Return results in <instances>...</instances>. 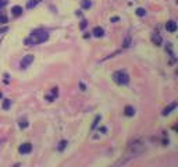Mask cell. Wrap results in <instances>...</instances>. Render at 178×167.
Wrapping results in <instances>:
<instances>
[{
  "label": "cell",
  "instance_id": "6da1fadb",
  "mask_svg": "<svg viewBox=\"0 0 178 167\" xmlns=\"http://www.w3.org/2000/svg\"><path fill=\"white\" fill-rule=\"evenodd\" d=\"M47 39H49V32L44 31V29H36L24 41V43L26 46H34V45H38V43H43Z\"/></svg>",
  "mask_w": 178,
  "mask_h": 167
},
{
  "label": "cell",
  "instance_id": "7a4b0ae2",
  "mask_svg": "<svg viewBox=\"0 0 178 167\" xmlns=\"http://www.w3.org/2000/svg\"><path fill=\"white\" fill-rule=\"evenodd\" d=\"M113 81L115 84H118V85H127V84L129 82V75L123 70L115 71V73L113 74Z\"/></svg>",
  "mask_w": 178,
  "mask_h": 167
},
{
  "label": "cell",
  "instance_id": "3957f363",
  "mask_svg": "<svg viewBox=\"0 0 178 167\" xmlns=\"http://www.w3.org/2000/svg\"><path fill=\"white\" fill-rule=\"evenodd\" d=\"M34 61V55H26L24 56V59L21 60V63H20V65H21V68H26L31 65V63Z\"/></svg>",
  "mask_w": 178,
  "mask_h": 167
},
{
  "label": "cell",
  "instance_id": "277c9868",
  "mask_svg": "<svg viewBox=\"0 0 178 167\" xmlns=\"http://www.w3.org/2000/svg\"><path fill=\"white\" fill-rule=\"evenodd\" d=\"M18 150H20V153H21V155L31 153V150H32V145L29 144V142H26V144H22V145L18 148Z\"/></svg>",
  "mask_w": 178,
  "mask_h": 167
},
{
  "label": "cell",
  "instance_id": "5b68a950",
  "mask_svg": "<svg viewBox=\"0 0 178 167\" xmlns=\"http://www.w3.org/2000/svg\"><path fill=\"white\" fill-rule=\"evenodd\" d=\"M166 29H167L168 32H171V34H174V32L177 31V22L176 21H167V24H166Z\"/></svg>",
  "mask_w": 178,
  "mask_h": 167
},
{
  "label": "cell",
  "instance_id": "8992f818",
  "mask_svg": "<svg viewBox=\"0 0 178 167\" xmlns=\"http://www.w3.org/2000/svg\"><path fill=\"white\" fill-rule=\"evenodd\" d=\"M152 42H153V45H156V46H162V36L159 35V32H153L152 34Z\"/></svg>",
  "mask_w": 178,
  "mask_h": 167
},
{
  "label": "cell",
  "instance_id": "52a82bcc",
  "mask_svg": "<svg viewBox=\"0 0 178 167\" xmlns=\"http://www.w3.org/2000/svg\"><path fill=\"white\" fill-rule=\"evenodd\" d=\"M92 34H93L96 38H102L103 35H105V29H103L102 26H95L93 31H92Z\"/></svg>",
  "mask_w": 178,
  "mask_h": 167
},
{
  "label": "cell",
  "instance_id": "ba28073f",
  "mask_svg": "<svg viewBox=\"0 0 178 167\" xmlns=\"http://www.w3.org/2000/svg\"><path fill=\"white\" fill-rule=\"evenodd\" d=\"M22 7L21 6H14V7H11V14H13L14 17H20L22 14Z\"/></svg>",
  "mask_w": 178,
  "mask_h": 167
},
{
  "label": "cell",
  "instance_id": "9c48e42d",
  "mask_svg": "<svg viewBox=\"0 0 178 167\" xmlns=\"http://www.w3.org/2000/svg\"><path fill=\"white\" fill-rule=\"evenodd\" d=\"M176 107H177V103H171L170 106H168V107H166V109L163 110V116H167V114H170V113H171V110H174V109H176Z\"/></svg>",
  "mask_w": 178,
  "mask_h": 167
},
{
  "label": "cell",
  "instance_id": "30bf717a",
  "mask_svg": "<svg viewBox=\"0 0 178 167\" xmlns=\"http://www.w3.org/2000/svg\"><path fill=\"white\" fill-rule=\"evenodd\" d=\"M40 2H42V0H29V2H28V4H26V8H29V10H31V8L36 7V6L39 4Z\"/></svg>",
  "mask_w": 178,
  "mask_h": 167
},
{
  "label": "cell",
  "instance_id": "8fae6325",
  "mask_svg": "<svg viewBox=\"0 0 178 167\" xmlns=\"http://www.w3.org/2000/svg\"><path fill=\"white\" fill-rule=\"evenodd\" d=\"M125 116H128V117H132L134 114H135V109H134L132 106H125Z\"/></svg>",
  "mask_w": 178,
  "mask_h": 167
},
{
  "label": "cell",
  "instance_id": "7c38bea8",
  "mask_svg": "<svg viewBox=\"0 0 178 167\" xmlns=\"http://www.w3.org/2000/svg\"><path fill=\"white\" fill-rule=\"evenodd\" d=\"M81 7L85 8V10H88V8L92 7V2L91 0H81Z\"/></svg>",
  "mask_w": 178,
  "mask_h": 167
},
{
  "label": "cell",
  "instance_id": "4fadbf2b",
  "mask_svg": "<svg viewBox=\"0 0 178 167\" xmlns=\"http://www.w3.org/2000/svg\"><path fill=\"white\" fill-rule=\"evenodd\" d=\"M10 106H11V100L10 99H4V102H3V110H8L10 109Z\"/></svg>",
  "mask_w": 178,
  "mask_h": 167
},
{
  "label": "cell",
  "instance_id": "5bb4252c",
  "mask_svg": "<svg viewBox=\"0 0 178 167\" xmlns=\"http://www.w3.org/2000/svg\"><path fill=\"white\" fill-rule=\"evenodd\" d=\"M135 14H136L138 17H143L145 14H146V11H145V8L138 7V8H136V11H135Z\"/></svg>",
  "mask_w": 178,
  "mask_h": 167
},
{
  "label": "cell",
  "instance_id": "9a60e30c",
  "mask_svg": "<svg viewBox=\"0 0 178 167\" xmlns=\"http://www.w3.org/2000/svg\"><path fill=\"white\" fill-rule=\"evenodd\" d=\"M67 145H68V142H67V141H61L60 144H59V148H57V149H59L60 152H63V150H64V148H66Z\"/></svg>",
  "mask_w": 178,
  "mask_h": 167
},
{
  "label": "cell",
  "instance_id": "2e32d148",
  "mask_svg": "<svg viewBox=\"0 0 178 167\" xmlns=\"http://www.w3.org/2000/svg\"><path fill=\"white\" fill-rule=\"evenodd\" d=\"M99 121H100V116H96V117H95V120H93V123H92V130L97 127V124H99Z\"/></svg>",
  "mask_w": 178,
  "mask_h": 167
},
{
  "label": "cell",
  "instance_id": "e0dca14e",
  "mask_svg": "<svg viewBox=\"0 0 178 167\" xmlns=\"http://www.w3.org/2000/svg\"><path fill=\"white\" fill-rule=\"evenodd\" d=\"M7 17L4 16V14H2V16H0V24H7Z\"/></svg>",
  "mask_w": 178,
  "mask_h": 167
},
{
  "label": "cell",
  "instance_id": "ac0fdd59",
  "mask_svg": "<svg viewBox=\"0 0 178 167\" xmlns=\"http://www.w3.org/2000/svg\"><path fill=\"white\" fill-rule=\"evenodd\" d=\"M28 121H26V120H21V121H20V127H21V128H26V127H28Z\"/></svg>",
  "mask_w": 178,
  "mask_h": 167
},
{
  "label": "cell",
  "instance_id": "d6986e66",
  "mask_svg": "<svg viewBox=\"0 0 178 167\" xmlns=\"http://www.w3.org/2000/svg\"><path fill=\"white\" fill-rule=\"evenodd\" d=\"M87 25H88V21H87V20H82V21H81V25H79V28H81V29H85V28H87Z\"/></svg>",
  "mask_w": 178,
  "mask_h": 167
},
{
  "label": "cell",
  "instance_id": "ffe728a7",
  "mask_svg": "<svg viewBox=\"0 0 178 167\" xmlns=\"http://www.w3.org/2000/svg\"><path fill=\"white\" fill-rule=\"evenodd\" d=\"M7 3H8V0H0V7H4Z\"/></svg>",
  "mask_w": 178,
  "mask_h": 167
},
{
  "label": "cell",
  "instance_id": "44dd1931",
  "mask_svg": "<svg viewBox=\"0 0 178 167\" xmlns=\"http://www.w3.org/2000/svg\"><path fill=\"white\" fill-rule=\"evenodd\" d=\"M129 42H131V41H129V38H127L125 42H124V47H128L129 46Z\"/></svg>",
  "mask_w": 178,
  "mask_h": 167
},
{
  "label": "cell",
  "instance_id": "7402d4cb",
  "mask_svg": "<svg viewBox=\"0 0 178 167\" xmlns=\"http://www.w3.org/2000/svg\"><path fill=\"white\" fill-rule=\"evenodd\" d=\"M79 86H81V89H82V91H85V89H87V86L84 85V82H79Z\"/></svg>",
  "mask_w": 178,
  "mask_h": 167
},
{
  "label": "cell",
  "instance_id": "603a6c76",
  "mask_svg": "<svg viewBox=\"0 0 178 167\" xmlns=\"http://www.w3.org/2000/svg\"><path fill=\"white\" fill-rule=\"evenodd\" d=\"M118 20H120L118 17H113V18H111L110 21H111V22H115V21H118Z\"/></svg>",
  "mask_w": 178,
  "mask_h": 167
},
{
  "label": "cell",
  "instance_id": "cb8c5ba5",
  "mask_svg": "<svg viewBox=\"0 0 178 167\" xmlns=\"http://www.w3.org/2000/svg\"><path fill=\"white\" fill-rule=\"evenodd\" d=\"M0 98H2V92H0Z\"/></svg>",
  "mask_w": 178,
  "mask_h": 167
}]
</instances>
